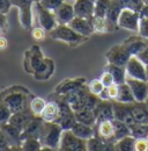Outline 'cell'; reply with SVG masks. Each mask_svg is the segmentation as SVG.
Segmentation results:
<instances>
[{
    "label": "cell",
    "mask_w": 148,
    "mask_h": 151,
    "mask_svg": "<svg viewBox=\"0 0 148 151\" xmlns=\"http://www.w3.org/2000/svg\"><path fill=\"white\" fill-rule=\"evenodd\" d=\"M63 130L64 129L59 123L44 121L38 135V139L42 143V150L59 149Z\"/></svg>",
    "instance_id": "cell-1"
},
{
    "label": "cell",
    "mask_w": 148,
    "mask_h": 151,
    "mask_svg": "<svg viewBox=\"0 0 148 151\" xmlns=\"http://www.w3.org/2000/svg\"><path fill=\"white\" fill-rule=\"evenodd\" d=\"M50 36L53 40L63 41L65 43H71V44H78L85 40V36L76 33L68 24H60V23H58L50 32Z\"/></svg>",
    "instance_id": "cell-2"
},
{
    "label": "cell",
    "mask_w": 148,
    "mask_h": 151,
    "mask_svg": "<svg viewBox=\"0 0 148 151\" xmlns=\"http://www.w3.org/2000/svg\"><path fill=\"white\" fill-rule=\"evenodd\" d=\"M59 149L67 151L87 150V141L78 137L71 129H66V130H63V134H61Z\"/></svg>",
    "instance_id": "cell-3"
},
{
    "label": "cell",
    "mask_w": 148,
    "mask_h": 151,
    "mask_svg": "<svg viewBox=\"0 0 148 151\" xmlns=\"http://www.w3.org/2000/svg\"><path fill=\"white\" fill-rule=\"evenodd\" d=\"M139 21H140V13L131 9V8H123L119 18H118V27L127 29L131 32H138L139 29Z\"/></svg>",
    "instance_id": "cell-4"
},
{
    "label": "cell",
    "mask_w": 148,
    "mask_h": 151,
    "mask_svg": "<svg viewBox=\"0 0 148 151\" xmlns=\"http://www.w3.org/2000/svg\"><path fill=\"white\" fill-rule=\"evenodd\" d=\"M35 11L37 13V17H38V21H39V24L43 29H45L46 32H51L56 26L58 24L57 19H56V14L55 12L48 9L46 7H44L43 5H41L38 1H35Z\"/></svg>",
    "instance_id": "cell-5"
},
{
    "label": "cell",
    "mask_w": 148,
    "mask_h": 151,
    "mask_svg": "<svg viewBox=\"0 0 148 151\" xmlns=\"http://www.w3.org/2000/svg\"><path fill=\"white\" fill-rule=\"evenodd\" d=\"M125 70H126V77H131L134 79H140V80H146L147 81V77H146V64L135 55H132L129 58L126 65H125Z\"/></svg>",
    "instance_id": "cell-6"
},
{
    "label": "cell",
    "mask_w": 148,
    "mask_h": 151,
    "mask_svg": "<svg viewBox=\"0 0 148 151\" xmlns=\"http://www.w3.org/2000/svg\"><path fill=\"white\" fill-rule=\"evenodd\" d=\"M59 107H60V114H59V117H58V120L56 122L59 123L64 130L71 129L74 126V123L76 122L74 111L72 109V107L70 106V104L66 100H63L59 104Z\"/></svg>",
    "instance_id": "cell-7"
},
{
    "label": "cell",
    "mask_w": 148,
    "mask_h": 151,
    "mask_svg": "<svg viewBox=\"0 0 148 151\" xmlns=\"http://www.w3.org/2000/svg\"><path fill=\"white\" fill-rule=\"evenodd\" d=\"M105 57H107L108 62L111 64H116V65L125 68L129 58L131 57V54L125 49V47L123 44H118V45L112 47L107 52Z\"/></svg>",
    "instance_id": "cell-8"
},
{
    "label": "cell",
    "mask_w": 148,
    "mask_h": 151,
    "mask_svg": "<svg viewBox=\"0 0 148 151\" xmlns=\"http://www.w3.org/2000/svg\"><path fill=\"white\" fill-rule=\"evenodd\" d=\"M113 104V117L115 120H119L125 122L126 124H133L135 122L133 114H132V104L125 102H112Z\"/></svg>",
    "instance_id": "cell-9"
},
{
    "label": "cell",
    "mask_w": 148,
    "mask_h": 151,
    "mask_svg": "<svg viewBox=\"0 0 148 151\" xmlns=\"http://www.w3.org/2000/svg\"><path fill=\"white\" fill-rule=\"evenodd\" d=\"M126 83L131 87L137 102H145L148 94V81L126 77Z\"/></svg>",
    "instance_id": "cell-10"
},
{
    "label": "cell",
    "mask_w": 148,
    "mask_h": 151,
    "mask_svg": "<svg viewBox=\"0 0 148 151\" xmlns=\"http://www.w3.org/2000/svg\"><path fill=\"white\" fill-rule=\"evenodd\" d=\"M33 0H12V5L16 6L20 11V21L24 28L31 26V5Z\"/></svg>",
    "instance_id": "cell-11"
},
{
    "label": "cell",
    "mask_w": 148,
    "mask_h": 151,
    "mask_svg": "<svg viewBox=\"0 0 148 151\" xmlns=\"http://www.w3.org/2000/svg\"><path fill=\"white\" fill-rule=\"evenodd\" d=\"M97 123L104 120H113V104L110 100H98L94 108Z\"/></svg>",
    "instance_id": "cell-12"
},
{
    "label": "cell",
    "mask_w": 148,
    "mask_h": 151,
    "mask_svg": "<svg viewBox=\"0 0 148 151\" xmlns=\"http://www.w3.org/2000/svg\"><path fill=\"white\" fill-rule=\"evenodd\" d=\"M123 9V6L120 5V2L118 0H111L110 6L107 11V15H105V20H107V24H108V32H113L115 29H117L118 27V18L119 14Z\"/></svg>",
    "instance_id": "cell-13"
},
{
    "label": "cell",
    "mask_w": 148,
    "mask_h": 151,
    "mask_svg": "<svg viewBox=\"0 0 148 151\" xmlns=\"http://www.w3.org/2000/svg\"><path fill=\"white\" fill-rule=\"evenodd\" d=\"M55 14L58 23H60V24H68L74 19V17H75L73 2L64 1L55 11Z\"/></svg>",
    "instance_id": "cell-14"
},
{
    "label": "cell",
    "mask_w": 148,
    "mask_h": 151,
    "mask_svg": "<svg viewBox=\"0 0 148 151\" xmlns=\"http://www.w3.org/2000/svg\"><path fill=\"white\" fill-rule=\"evenodd\" d=\"M75 17L92 20L94 18L95 4L92 0H75L73 2Z\"/></svg>",
    "instance_id": "cell-15"
},
{
    "label": "cell",
    "mask_w": 148,
    "mask_h": 151,
    "mask_svg": "<svg viewBox=\"0 0 148 151\" xmlns=\"http://www.w3.org/2000/svg\"><path fill=\"white\" fill-rule=\"evenodd\" d=\"M123 45L125 47V49L132 55L138 56L141 51H144V49L148 45V40L142 36H131L126 38L123 42Z\"/></svg>",
    "instance_id": "cell-16"
},
{
    "label": "cell",
    "mask_w": 148,
    "mask_h": 151,
    "mask_svg": "<svg viewBox=\"0 0 148 151\" xmlns=\"http://www.w3.org/2000/svg\"><path fill=\"white\" fill-rule=\"evenodd\" d=\"M4 102L8 106L12 113H16L20 111L27 109V96L22 93H11L4 99Z\"/></svg>",
    "instance_id": "cell-17"
},
{
    "label": "cell",
    "mask_w": 148,
    "mask_h": 151,
    "mask_svg": "<svg viewBox=\"0 0 148 151\" xmlns=\"http://www.w3.org/2000/svg\"><path fill=\"white\" fill-rule=\"evenodd\" d=\"M68 26L74 29L76 33H79L80 35L87 37L90 34L94 33V27H92V20L85 19V18H80V17H74V19L68 23Z\"/></svg>",
    "instance_id": "cell-18"
},
{
    "label": "cell",
    "mask_w": 148,
    "mask_h": 151,
    "mask_svg": "<svg viewBox=\"0 0 148 151\" xmlns=\"http://www.w3.org/2000/svg\"><path fill=\"white\" fill-rule=\"evenodd\" d=\"M35 115L34 113L30 111V109H23V111H20L16 113H13L11 119H9V123L14 127H16L18 129H20L21 132L24 129V127L33 120Z\"/></svg>",
    "instance_id": "cell-19"
},
{
    "label": "cell",
    "mask_w": 148,
    "mask_h": 151,
    "mask_svg": "<svg viewBox=\"0 0 148 151\" xmlns=\"http://www.w3.org/2000/svg\"><path fill=\"white\" fill-rule=\"evenodd\" d=\"M44 123V120L42 119V116H37L35 115L33 117V120L24 127V129L21 132V139H26L28 137H37L41 132V128Z\"/></svg>",
    "instance_id": "cell-20"
},
{
    "label": "cell",
    "mask_w": 148,
    "mask_h": 151,
    "mask_svg": "<svg viewBox=\"0 0 148 151\" xmlns=\"http://www.w3.org/2000/svg\"><path fill=\"white\" fill-rule=\"evenodd\" d=\"M0 128L4 132L7 141L9 142L11 145H21L22 139H21V130L20 129L12 126L9 122L0 124Z\"/></svg>",
    "instance_id": "cell-21"
},
{
    "label": "cell",
    "mask_w": 148,
    "mask_h": 151,
    "mask_svg": "<svg viewBox=\"0 0 148 151\" xmlns=\"http://www.w3.org/2000/svg\"><path fill=\"white\" fill-rule=\"evenodd\" d=\"M85 85V78H75V79H66L60 85L57 86L56 92L60 95H66L74 90Z\"/></svg>",
    "instance_id": "cell-22"
},
{
    "label": "cell",
    "mask_w": 148,
    "mask_h": 151,
    "mask_svg": "<svg viewBox=\"0 0 148 151\" xmlns=\"http://www.w3.org/2000/svg\"><path fill=\"white\" fill-rule=\"evenodd\" d=\"M59 114H60L59 104L56 101H51L45 105L41 116L45 122H56L59 117Z\"/></svg>",
    "instance_id": "cell-23"
},
{
    "label": "cell",
    "mask_w": 148,
    "mask_h": 151,
    "mask_svg": "<svg viewBox=\"0 0 148 151\" xmlns=\"http://www.w3.org/2000/svg\"><path fill=\"white\" fill-rule=\"evenodd\" d=\"M76 122H81L83 124L94 127L96 126L97 121H96V115L94 109H81V111H76L74 112Z\"/></svg>",
    "instance_id": "cell-24"
},
{
    "label": "cell",
    "mask_w": 148,
    "mask_h": 151,
    "mask_svg": "<svg viewBox=\"0 0 148 151\" xmlns=\"http://www.w3.org/2000/svg\"><path fill=\"white\" fill-rule=\"evenodd\" d=\"M97 132L100 137L105 139H115V127L112 120H104L97 123ZM116 141V139H115Z\"/></svg>",
    "instance_id": "cell-25"
},
{
    "label": "cell",
    "mask_w": 148,
    "mask_h": 151,
    "mask_svg": "<svg viewBox=\"0 0 148 151\" xmlns=\"http://www.w3.org/2000/svg\"><path fill=\"white\" fill-rule=\"evenodd\" d=\"M71 130L80 138L82 139H86L88 141L89 138H92L95 136V130H94V127L90 126H87V124H83L81 122H75L74 126L71 128Z\"/></svg>",
    "instance_id": "cell-26"
},
{
    "label": "cell",
    "mask_w": 148,
    "mask_h": 151,
    "mask_svg": "<svg viewBox=\"0 0 148 151\" xmlns=\"http://www.w3.org/2000/svg\"><path fill=\"white\" fill-rule=\"evenodd\" d=\"M119 86V91H118V95L116 98V101H119V102H125V104H134L137 102L135 99H134V95L133 92L131 90V87L129 86V84L125 81Z\"/></svg>",
    "instance_id": "cell-27"
},
{
    "label": "cell",
    "mask_w": 148,
    "mask_h": 151,
    "mask_svg": "<svg viewBox=\"0 0 148 151\" xmlns=\"http://www.w3.org/2000/svg\"><path fill=\"white\" fill-rule=\"evenodd\" d=\"M107 71H109L113 79H115V84L117 85H120L126 81V70L124 66H119V65H116V64H111L109 63L105 68Z\"/></svg>",
    "instance_id": "cell-28"
},
{
    "label": "cell",
    "mask_w": 148,
    "mask_h": 151,
    "mask_svg": "<svg viewBox=\"0 0 148 151\" xmlns=\"http://www.w3.org/2000/svg\"><path fill=\"white\" fill-rule=\"evenodd\" d=\"M135 137L132 135H127L115 143V150L118 151H133L135 145Z\"/></svg>",
    "instance_id": "cell-29"
},
{
    "label": "cell",
    "mask_w": 148,
    "mask_h": 151,
    "mask_svg": "<svg viewBox=\"0 0 148 151\" xmlns=\"http://www.w3.org/2000/svg\"><path fill=\"white\" fill-rule=\"evenodd\" d=\"M113 121V127H115V139L118 141L127 135H131V128L129 124H126L123 121L119 120H112Z\"/></svg>",
    "instance_id": "cell-30"
},
{
    "label": "cell",
    "mask_w": 148,
    "mask_h": 151,
    "mask_svg": "<svg viewBox=\"0 0 148 151\" xmlns=\"http://www.w3.org/2000/svg\"><path fill=\"white\" fill-rule=\"evenodd\" d=\"M131 135L135 138L140 137H147L148 136V123L146 122H134L133 124H130Z\"/></svg>",
    "instance_id": "cell-31"
},
{
    "label": "cell",
    "mask_w": 148,
    "mask_h": 151,
    "mask_svg": "<svg viewBox=\"0 0 148 151\" xmlns=\"http://www.w3.org/2000/svg\"><path fill=\"white\" fill-rule=\"evenodd\" d=\"M111 0H95V7H94V17H101L105 18L107 11L110 6Z\"/></svg>",
    "instance_id": "cell-32"
},
{
    "label": "cell",
    "mask_w": 148,
    "mask_h": 151,
    "mask_svg": "<svg viewBox=\"0 0 148 151\" xmlns=\"http://www.w3.org/2000/svg\"><path fill=\"white\" fill-rule=\"evenodd\" d=\"M21 149L28 151H36L42 149V143L37 137H28L22 141Z\"/></svg>",
    "instance_id": "cell-33"
},
{
    "label": "cell",
    "mask_w": 148,
    "mask_h": 151,
    "mask_svg": "<svg viewBox=\"0 0 148 151\" xmlns=\"http://www.w3.org/2000/svg\"><path fill=\"white\" fill-rule=\"evenodd\" d=\"M92 27H94V32H96V33H105V32H108V24H107L105 18L94 17L92 19Z\"/></svg>",
    "instance_id": "cell-34"
},
{
    "label": "cell",
    "mask_w": 148,
    "mask_h": 151,
    "mask_svg": "<svg viewBox=\"0 0 148 151\" xmlns=\"http://www.w3.org/2000/svg\"><path fill=\"white\" fill-rule=\"evenodd\" d=\"M45 105H46V102H45L42 98H35V99H33V101L30 102V111L34 113V115L41 116V114L43 112Z\"/></svg>",
    "instance_id": "cell-35"
},
{
    "label": "cell",
    "mask_w": 148,
    "mask_h": 151,
    "mask_svg": "<svg viewBox=\"0 0 148 151\" xmlns=\"http://www.w3.org/2000/svg\"><path fill=\"white\" fill-rule=\"evenodd\" d=\"M123 8H131L137 12H140L141 7L144 6L142 0H118Z\"/></svg>",
    "instance_id": "cell-36"
},
{
    "label": "cell",
    "mask_w": 148,
    "mask_h": 151,
    "mask_svg": "<svg viewBox=\"0 0 148 151\" xmlns=\"http://www.w3.org/2000/svg\"><path fill=\"white\" fill-rule=\"evenodd\" d=\"M12 111L8 108V106L2 101L0 102V124L7 123L12 116Z\"/></svg>",
    "instance_id": "cell-37"
},
{
    "label": "cell",
    "mask_w": 148,
    "mask_h": 151,
    "mask_svg": "<svg viewBox=\"0 0 148 151\" xmlns=\"http://www.w3.org/2000/svg\"><path fill=\"white\" fill-rule=\"evenodd\" d=\"M88 88H89V91L92 92V94H95L98 96V94L103 91L104 85H103V83L101 81V79H94V80H92V81L89 83Z\"/></svg>",
    "instance_id": "cell-38"
},
{
    "label": "cell",
    "mask_w": 148,
    "mask_h": 151,
    "mask_svg": "<svg viewBox=\"0 0 148 151\" xmlns=\"http://www.w3.org/2000/svg\"><path fill=\"white\" fill-rule=\"evenodd\" d=\"M138 33L140 36L147 38L148 40V18L145 17H140V21H139V29Z\"/></svg>",
    "instance_id": "cell-39"
},
{
    "label": "cell",
    "mask_w": 148,
    "mask_h": 151,
    "mask_svg": "<svg viewBox=\"0 0 148 151\" xmlns=\"http://www.w3.org/2000/svg\"><path fill=\"white\" fill-rule=\"evenodd\" d=\"M64 1H65V0H39L38 2H39L41 5H43L44 7H46L48 9L55 12L56 9H57Z\"/></svg>",
    "instance_id": "cell-40"
},
{
    "label": "cell",
    "mask_w": 148,
    "mask_h": 151,
    "mask_svg": "<svg viewBox=\"0 0 148 151\" xmlns=\"http://www.w3.org/2000/svg\"><path fill=\"white\" fill-rule=\"evenodd\" d=\"M134 150L137 151H146L148 150V139L147 137H140L135 139Z\"/></svg>",
    "instance_id": "cell-41"
},
{
    "label": "cell",
    "mask_w": 148,
    "mask_h": 151,
    "mask_svg": "<svg viewBox=\"0 0 148 151\" xmlns=\"http://www.w3.org/2000/svg\"><path fill=\"white\" fill-rule=\"evenodd\" d=\"M100 79H101V81L103 83L104 87H109V86H111L112 84H115V79H113L112 75H111L109 71H107V70L102 73V76H101Z\"/></svg>",
    "instance_id": "cell-42"
},
{
    "label": "cell",
    "mask_w": 148,
    "mask_h": 151,
    "mask_svg": "<svg viewBox=\"0 0 148 151\" xmlns=\"http://www.w3.org/2000/svg\"><path fill=\"white\" fill-rule=\"evenodd\" d=\"M45 33H46V30L43 29L42 27H36V28L33 29L31 36H33L34 40H36V41H42V40H44V37H45Z\"/></svg>",
    "instance_id": "cell-43"
},
{
    "label": "cell",
    "mask_w": 148,
    "mask_h": 151,
    "mask_svg": "<svg viewBox=\"0 0 148 151\" xmlns=\"http://www.w3.org/2000/svg\"><path fill=\"white\" fill-rule=\"evenodd\" d=\"M7 28H8V22H7L6 13H0V35L5 33Z\"/></svg>",
    "instance_id": "cell-44"
},
{
    "label": "cell",
    "mask_w": 148,
    "mask_h": 151,
    "mask_svg": "<svg viewBox=\"0 0 148 151\" xmlns=\"http://www.w3.org/2000/svg\"><path fill=\"white\" fill-rule=\"evenodd\" d=\"M107 88H108V93H109L110 99L116 100V98H117V95H118V91H119V86H118L117 84H112L111 86L107 87Z\"/></svg>",
    "instance_id": "cell-45"
},
{
    "label": "cell",
    "mask_w": 148,
    "mask_h": 151,
    "mask_svg": "<svg viewBox=\"0 0 148 151\" xmlns=\"http://www.w3.org/2000/svg\"><path fill=\"white\" fill-rule=\"evenodd\" d=\"M12 6V0H0V13H7Z\"/></svg>",
    "instance_id": "cell-46"
},
{
    "label": "cell",
    "mask_w": 148,
    "mask_h": 151,
    "mask_svg": "<svg viewBox=\"0 0 148 151\" xmlns=\"http://www.w3.org/2000/svg\"><path fill=\"white\" fill-rule=\"evenodd\" d=\"M8 145H11V144H9V142L7 141V138H6L4 132H2L1 128H0V150L8 149Z\"/></svg>",
    "instance_id": "cell-47"
},
{
    "label": "cell",
    "mask_w": 148,
    "mask_h": 151,
    "mask_svg": "<svg viewBox=\"0 0 148 151\" xmlns=\"http://www.w3.org/2000/svg\"><path fill=\"white\" fill-rule=\"evenodd\" d=\"M138 57H139V58L147 65L148 64V45L144 49V51H141V52L138 55Z\"/></svg>",
    "instance_id": "cell-48"
},
{
    "label": "cell",
    "mask_w": 148,
    "mask_h": 151,
    "mask_svg": "<svg viewBox=\"0 0 148 151\" xmlns=\"http://www.w3.org/2000/svg\"><path fill=\"white\" fill-rule=\"evenodd\" d=\"M98 98H100L101 100H110V96H109L108 88H107V87H104V88H103V91L98 94Z\"/></svg>",
    "instance_id": "cell-49"
},
{
    "label": "cell",
    "mask_w": 148,
    "mask_h": 151,
    "mask_svg": "<svg viewBox=\"0 0 148 151\" xmlns=\"http://www.w3.org/2000/svg\"><path fill=\"white\" fill-rule=\"evenodd\" d=\"M140 17H145V18H148V5H144L140 9Z\"/></svg>",
    "instance_id": "cell-50"
},
{
    "label": "cell",
    "mask_w": 148,
    "mask_h": 151,
    "mask_svg": "<svg viewBox=\"0 0 148 151\" xmlns=\"http://www.w3.org/2000/svg\"><path fill=\"white\" fill-rule=\"evenodd\" d=\"M7 47V40L0 35V50H4Z\"/></svg>",
    "instance_id": "cell-51"
},
{
    "label": "cell",
    "mask_w": 148,
    "mask_h": 151,
    "mask_svg": "<svg viewBox=\"0 0 148 151\" xmlns=\"http://www.w3.org/2000/svg\"><path fill=\"white\" fill-rule=\"evenodd\" d=\"M146 77H147V81H148V64L146 65Z\"/></svg>",
    "instance_id": "cell-52"
},
{
    "label": "cell",
    "mask_w": 148,
    "mask_h": 151,
    "mask_svg": "<svg viewBox=\"0 0 148 151\" xmlns=\"http://www.w3.org/2000/svg\"><path fill=\"white\" fill-rule=\"evenodd\" d=\"M144 104L148 107V94H147V98H146V100H145V102H144Z\"/></svg>",
    "instance_id": "cell-53"
},
{
    "label": "cell",
    "mask_w": 148,
    "mask_h": 151,
    "mask_svg": "<svg viewBox=\"0 0 148 151\" xmlns=\"http://www.w3.org/2000/svg\"><path fill=\"white\" fill-rule=\"evenodd\" d=\"M142 2H144V5H148V0H142Z\"/></svg>",
    "instance_id": "cell-54"
},
{
    "label": "cell",
    "mask_w": 148,
    "mask_h": 151,
    "mask_svg": "<svg viewBox=\"0 0 148 151\" xmlns=\"http://www.w3.org/2000/svg\"><path fill=\"white\" fill-rule=\"evenodd\" d=\"M65 1H68V2H74L75 0H65Z\"/></svg>",
    "instance_id": "cell-55"
},
{
    "label": "cell",
    "mask_w": 148,
    "mask_h": 151,
    "mask_svg": "<svg viewBox=\"0 0 148 151\" xmlns=\"http://www.w3.org/2000/svg\"><path fill=\"white\" fill-rule=\"evenodd\" d=\"M33 1H34V2H35V1H39V0H33Z\"/></svg>",
    "instance_id": "cell-56"
},
{
    "label": "cell",
    "mask_w": 148,
    "mask_h": 151,
    "mask_svg": "<svg viewBox=\"0 0 148 151\" xmlns=\"http://www.w3.org/2000/svg\"><path fill=\"white\" fill-rule=\"evenodd\" d=\"M147 139H148V136H147Z\"/></svg>",
    "instance_id": "cell-57"
},
{
    "label": "cell",
    "mask_w": 148,
    "mask_h": 151,
    "mask_svg": "<svg viewBox=\"0 0 148 151\" xmlns=\"http://www.w3.org/2000/svg\"><path fill=\"white\" fill-rule=\"evenodd\" d=\"M92 1H95V0H92Z\"/></svg>",
    "instance_id": "cell-58"
}]
</instances>
